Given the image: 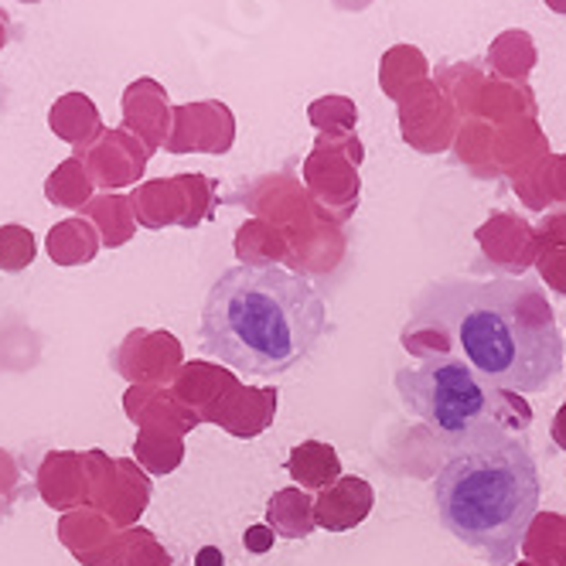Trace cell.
I'll return each mask as SVG.
<instances>
[{
  "instance_id": "6da1fadb",
  "label": "cell",
  "mask_w": 566,
  "mask_h": 566,
  "mask_svg": "<svg viewBox=\"0 0 566 566\" xmlns=\"http://www.w3.org/2000/svg\"><path fill=\"white\" fill-rule=\"evenodd\" d=\"M413 325L448 332L464 366L502 392H546L563 373L566 345L533 280H437L413 304Z\"/></svg>"
},
{
  "instance_id": "7a4b0ae2",
  "label": "cell",
  "mask_w": 566,
  "mask_h": 566,
  "mask_svg": "<svg viewBox=\"0 0 566 566\" xmlns=\"http://www.w3.org/2000/svg\"><path fill=\"white\" fill-rule=\"evenodd\" d=\"M328 328L314 283L273 263L226 270L201 311V348L247 376H280L304 361Z\"/></svg>"
},
{
  "instance_id": "3957f363",
  "label": "cell",
  "mask_w": 566,
  "mask_h": 566,
  "mask_svg": "<svg viewBox=\"0 0 566 566\" xmlns=\"http://www.w3.org/2000/svg\"><path fill=\"white\" fill-rule=\"evenodd\" d=\"M437 518L468 549L515 563L539 509V468L530 443L505 427L448 448L433 478Z\"/></svg>"
},
{
  "instance_id": "277c9868",
  "label": "cell",
  "mask_w": 566,
  "mask_h": 566,
  "mask_svg": "<svg viewBox=\"0 0 566 566\" xmlns=\"http://www.w3.org/2000/svg\"><path fill=\"white\" fill-rule=\"evenodd\" d=\"M396 392L448 448L492 427H515V410L502 389L474 376L461 358H430L420 369H399Z\"/></svg>"
},
{
  "instance_id": "5b68a950",
  "label": "cell",
  "mask_w": 566,
  "mask_h": 566,
  "mask_svg": "<svg viewBox=\"0 0 566 566\" xmlns=\"http://www.w3.org/2000/svg\"><path fill=\"white\" fill-rule=\"evenodd\" d=\"M90 509L103 512L116 530H134L150 502V478L134 458H109L86 451Z\"/></svg>"
},
{
  "instance_id": "8992f818",
  "label": "cell",
  "mask_w": 566,
  "mask_h": 566,
  "mask_svg": "<svg viewBox=\"0 0 566 566\" xmlns=\"http://www.w3.org/2000/svg\"><path fill=\"white\" fill-rule=\"evenodd\" d=\"M137 226L144 229H168V226H198L212 216V181L206 175H175L140 181L130 195Z\"/></svg>"
},
{
  "instance_id": "52a82bcc",
  "label": "cell",
  "mask_w": 566,
  "mask_h": 566,
  "mask_svg": "<svg viewBox=\"0 0 566 566\" xmlns=\"http://www.w3.org/2000/svg\"><path fill=\"white\" fill-rule=\"evenodd\" d=\"M235 140V116L219 99L171 106L168 154H226Z\"/></svg>"
},
{
  "instance_id": "ba28073f",
  "label": "cell",
  "mask_w": 566,
  "mask_h": 566,
  "mask_svg": "<svg viewBox=\"0 0 566 566\" xmlns=\"http://www.w3.org/2000/svg\"><path fill=\"white\" fill-rule=\"evenodd\" d=\"M116 373L130 386H168L181 373V345L168 332H130L113 355Z\"/></svg>"
},
{
  "instance_id": "9c48e42d",
  "label": "cell",
  "mask_w": 566,
  "mask_h": 566,
  "mask_svg": "<svg viewBox=\"0 0 566 566\" xmlns=\"http://www.w3.org/2000/svg\"><path fill=\"white\" fill-rule=\"evenodd\" d=\"M75 157L86 160V171L96 188L124 191V188H134L137 181H144L150 150L124 127H113V130H103L83 154H75Z\"/></svg>"
},
{
  "instance_id": "30bf717a",
  "label": "cell",
  "mask_w": 566,
  "mask_h": 566,
  "mask_svg": "<svg viewBox=\"0 0 566 566\" xmlns=\"http://www.w3.org/2000/svg\"><path fill=\"white\" fill-rule=\"evenodd\" d=\"M124 130L134 134L150 154L157 147L168 144L171 134V103H168V90L150 75H140L124 90Z\"/></svg>"
},
{
  "instance_id": "8fae6325",
  "label": "cell",
  "mask_w": 566,
  "mask_h": 566,
  "mask_svg": "<svg viewBox=\"0 0 566 566\" xmlns=\"http://www.w3.org/2000/svg\"><path fill=\"white\" fill-rule=\"evenodd\" d=\"M119 533H124V530H116V525L103 512H96V509L65 512L62 522H59L62 546L83 566H113L116 546H119Z\"/></svg>"
},
{
  "instance_id": "7c38bea8",
  "label": "cell",
  "mask_w": 566,
  "mask_h": 566,
  "mask_svg": "<svg viewBox=\"0 0 566 566\" xmlns=\"http://www.w3.org/2000/svg\"><path fill=\"white\" fill-rule=\"evenodd\" d=\"M399 116H402V137L423 150L440 147L451 134V103L430 78L399 99Z\"/></svg>"
},
{
  "instance_id": "4fadbf2b",
  "label": "cell",
  "mask_w": 566,
  "mask_h": 566,
  "mask_svg": "<svg viewBox=\"0 0 566 566\" xmlns=\"http://www.w3.org/2000/svg\"><path fill=\"white\" fill-rule=\"evenodd\" d=\"M38 495L59 512L90 509V468L86 454L52 451L38 464Z\"/></svg>"
},
{
  "instance_id": "5bb4252c",
  "label": "cell",
  "mask_w": 566,
  "mask_h": 566,
  "mask_svg": "<svg viewBox=\"0 0 566 566\" xmlns=\"http://www.w3.org/2000/svg\"><path fill=\"white\" fill-rule=\"evenodd\" d=\"M235 386V379L209 361H188L181 366L178 379H175V402L181 407V413L188 417V423H201V420H216V410L222 407L226 392Z\"/></svg>"
},
{
  "instance_id": "9a60e30c",
  "label": "cell",
  "mask_w": 566,
  "mask_h": 566,
  "mask_svg": "<svg viewBox=\"0 0 566 566\" xmlns=\"http://www.w3.org/2000/svg\"><path fill=\"white\" fill-rule=\"evenodd\" d=\"M49 127L59 140L75 147V154H83L103 134V119L86 93H65L49 109Z\"/></svg>"
},
{
  "instance_id": "2e32d148",
  "label": "cell",
  "mask_w": 566,
  "mask_h": 566,
  "mask_svg": "<svg viewBox=\"0 0 566 566\" xmlns=\"http://www.w3.org/2000/svg\"><path fill=\"white\" fill-rule=\"evenodd\" d=\"M276 407V392L270 389H247V386H232L222 399V407L216 410V423L226 427L232 437H256L270 420Z\"/></svg>"
},
{
  "instance_id": "e0dca14e",
  "label": "cell",
  "mask_w": 566,
  "mask_h": 566,
  "mask_svg": "<svg viewBox=\"0 0 566 566\" xmlns=\"http://www.w3.org/2000/svg\"><path fill=\"white\" fill-rule=\"evenodd\" d=\"M124 413L137 423V430H168V433H188L191 423L175 402V396L165 392V386H130L124 396Z\"/></svg>"
},
{
  "instance_id": "ac0fdd59",
  "label": "cell",
  "mask_w": 566,
  "mask_h": 566,
  "mask_svg": "<svg viewBox=\"0 0 566 566\" xmlns=\"http://www.w3.org/2000/svg\"><path fill=\"white\" fill-rule=\"evenodd\" d=\"M78 216L93 222V229L99 232V242L106 250L127 247V242L134 239V232H137V216H134V206H130V195H119V191L96 195Z\"/></svg>"
},
{
  "instance_id": "d6986e66",
  "label": "cell",
  "mask_w": 566,
  "mask_h": 566,
  "mask_svg": "<svg viewBox=\"0 0 566 566\" xmlns=\"http://www.w3.org/2000/svg\"><path fill=\"white\" fill-rule=\"evenodd\" d=\"M99 247H103L99 232L83 216H72V219L55 222L49 229V235H45V250H49L55 266H86V263L96 260Z\"/></svg>"
},
{
  "instance_id": "ffe728a7",
  "label": "cell",
  "mask_w": 566,
  "mask_h": 566,
  "mask_svg": "<svg viewBox=\"0 0 566 566\" xmlns=\"http://www.w3.org/2000/svg\"><path fill=\"white\" fill-rule=\"evenodd\" d=\"M536 62H539L536 42H533V34L522 28L502 31L489 45V69L495 72V78H505V83H525L530 72L536 69Z\"/></svg>"
},
{
  "instance_id": "44dd1931",
  "label": "cell",
  "mask_w": 566,
  "mask_h": 566,
  "mask_svg": "<svg viewBox=\"0 0 566 566\" xmlns=\"http://www.w3.org/2000/svg\"><path fill=\"white\" fill-rule=\"evenodd\" d=\"M430 62L417 45H392L379 62V86L386 96L402 99L413 86L427 83Z\"/></svg>"
},
{
  "instance_id": "7402d4cb",
  "label": "cell",
  "mask_w": 566,
  "mask_h": 566,
  "mask_svg": "<svg viewBox=\"0 0 566 566\" xmlns=\"http://www.w3.org/2000/svg\"><path fill=\"white\" fill-rule=\"evenodd\" d=\"M45 198L59 209H72V212H83L90 201L96 198V185L86 171V160L83 157H69L62 165L49 175L45 181Z\"/></svg>"
},
{
  "instance_id": "603a6c76",
  "label": "cell",
  "mask_w": 566,
  "mask_h": 566,
  "mask_svg": "<svg viewBox=\"0 0 566 566\" xmlns=\"http://www.w3.org/2000/svg\"><path fill=\"white\" fill-rule=\"evenodd\" d=\"M185 458V443L178 433L168 430H137L134 461L150 474H171Z\"/></svg>"
},
{
  "instance_id": "cb8c5ba5",
  "label": "cell",
  "mask_w": 566,
  "mask_h": 566,
  "mask_svg": "<svg viewBox=\"0 0 566 566\" xmlns=\"http://www.w3.org/2000/svg\"><path fill=\"white\" fill-rule=\"evenodd\" d=\"M287 471L304 484V489H325V484H332V478H338V458L328 443L307 440L301 448H294Z\"/></svg>"
},
{
  "instance_id": "d4e9b609",
  "label": "cell",
  "mask_w": 566,
  "mask_h": 566,
  "mask_svg": "<svg viewBox=\"0 0 566 566\" xmlns=\"http://www.w3.org/2000/svg\"><path fill=\"white\" fill-rule=\"evenodd\" d=\"M266 525L276 536H287V539H301L314 530V512L307 505V499L301 492H276L270 499L266 509Z\"/></svg>"
},
{
  "instance_id": "484cf974",
  "label": "cell",
  "mask_w": 566,
  "mask_h": 566,
  "mask_svg": "<svg viewBox=\"0 0 566 566\" xmlns=\"http://www.w3.org/2000/svg\"><path fill=\"white\" fill-rule=\"evenodd\" d=\"M478 106L489 113L492 119H512L518 113H533V93L525 90V83H505V78H489L478 96Z\"/></svg>"
},
{
  "instance_id": "4316f807",
  "label": "cell",
  "mask_w": 566,
  "mask_h": 566,
  "mask_svg": "<svg viewBox=\"0 0 566 566\" xmlns=\"http://www.w3.org/2000/svg\"><path fill=\"white\" fill-rule=\"evenodd\" d=\"M113 566H175V563H171V553L160 546V539L150 530L134 525V530L119 533Z\"/></svg>"
},
{
  "instance_id": "83f0119b",
  "label": "cell",
  "mask_w": 566,
  "mask_h": 566,
  "mask_svg": "<svg viewBox=\"0 0 566 566\" xmlns=\"http://www.w3.org/2000/svg\"><path fill=\"white\" fill-rule=\"evenodd\" d=\"M484 83H489V78H484L478 72V65H471V62H443L437 69V90L448 93L458 106H474Z\"/></svg>"
},
{
  "instance_id": "f1b7e54d",
  "label": "cell",
  "mask_w": 566,
  "mask_h": 566,
  "mask_svg": "<svg viewBox=\"0 0 566 566\" xmlns=\"http://www.w3.org/2000/svg\"><path fill=\"white\" fill-rule=\"evenodd\" d=\"M311 124L325 134V137H345L352 134L355 119H358V109L348 96H321L311 103Z\"/></svg>"
},
{
  "instance_id": "f546056e",
  "label": "cell",
  "mask_w": 566,
  "mask_h": 566,
  "mask_svg": "<svg viewBox=\"0 0 566 566\" xmlns=\"http://www.w3.org/2000/svg\"><path fill=\"white\" fill-rule=\"evenodd\" d=\"M38 256V239L28 226H0V270L21 273Z\"/></svg>"
},
{
  "instance_id": "4dcf8cb0",
  "label": "cell",
  "mask_w": 566,
  "mask_h": 566,
  "mask_svg": "<svg viewBox=\"0 0 566 566\" xmlns=\"http://www.w3.org/2000/svg\"><path fill=\"white\" fill-rule=\"evenodd\" d=\"M18 481H21V471L14 464V458L8 451H0V495L8 499V505H11V499L18 492Z\"/></svg>"
},
{
  "instance_id": "1f68e13d",
  "label": "cell",
  "mask_w": 566,
  "mask_h": 566,
  "mask_svg": "<svg viewBox=\"0 0 566 566\" xmlns=\"http://www.w3.org/2000/svg\"><path fill=\"white\" fill-rule=\"evenodd\" d=\"M276 533L270 530V525H253V530H247V536H242V543H247L250 553H270Z\"/></svg>"
},
{
  "instance_id": "d6a6232c",
  "label": "cell",
  "mask_w": 566,
  "mask_h": 566,
  "mask_svg": "<svg viewBox=\"0 0 566 566\" xmlns=\"http://www.w3.org/2000/svg\"><path fill=\"white\" fill-rule=\"evenodd\" d=\"M195 566H222V553L216 546H206L195 556Z\"/></svg>"
},
{
  "instance_id": "836d02e7",
  "label": "cell",
  "mask_w": 566,
  "mask_h": 566,
  "mask_svg": "<svg viewBox=\"0 0 566 566\" xmlns=\"http://www.w3.org/2000/svg\"><path fill=\"white\" fill-rule=\"evenodd\" d=\"M338 11H366L373 0H332Z\"/></svg>"
},
{
  "instance_id": "e575fe53",
  "label": "cell",
  "mask_w": 566,
  "mask_h": 566,
  "mask_svg": "<svg viewBox=\"0 0 566 566\" xmlns=\"http://www.w3.org/2000/svg\"><path fill=\"white\" fill-rule=\"evenodd\" d=\"M8 38H11V21H8V11L0 8V52H4L8 45Z\"/></svg>"
},
{
  "instance_id": "d590c367",
  "label": "cell",
  "mask_w": 566,
  "mask_h": 566,
  "mask_svg": "<svg viewBox=\"0 0 566 566\" xmlns=\"http://www.w3.org/2000/svg\"><path fill=\"white\" fill-rule=\"evenodd\" d=\"M543 4H546L553 14H566V0H543Z\"/></svg>"
},
{
  "instance_id": "8d00e7d4",
  "label": "cell",
  "mask_w": 566,
  "mask_h": 566,
  "mask_svg": "<svg viewBox=\"0 0 566 566\" xmlns=\"http://www.w3.org/2000/svg\"><path fill=\"white\" fill-rule=\"evenodd\" d=\"M4 509H8V499H4V495H0V512H4Z\"/></svg>"
},
{
  "instance_id": "74e56055",
  "label": "cell",
  "mask_w": 566,
  "mask_h": 566,
  "mask_svg": "<svg viewBox=\"0 0 566 566\" xmlns=\"http://www.w3.org/2000/svg\"><path fill=\"white\" fill-rule=\"evenodd\" d=\"M21 4H42V0H21Z\"/></svg>"
}]
</instances>
